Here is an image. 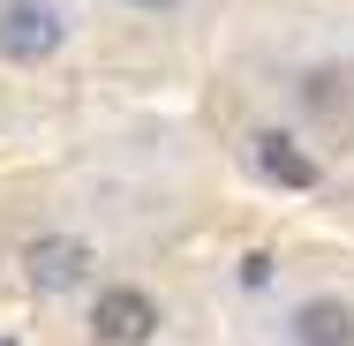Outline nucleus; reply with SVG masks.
I'll list each match as a JSON object with an SVG mask.
<instances>
[{
    "instance_id": "obj_7",
    "label": "nucleus",
    "mask_w": 354,
    "mask_h": 346,
    "mask_svg": "<svg viewBox=\"0 0 354 346\" xmlns=\"http://www.w3.org/2000/svg\"><path fill=\"white\" fill-rule=\"evenodd\" d=\"M121 8H129V15H181L189 0H121Z\"/></svg>"
},
{
    "instance_id": "obj_6",
    "label": "nucleus",
    "mask_w": 354,
    "mask_h": 346,
    "mask_svg": "<svg viewBox=\"0 0 354 346\" xmlns=\"http://www.w3.org/2000/svg\"><path fill=\"white\" fill-rule=\"evenodd\" d=\"M294 106L301 113H347L354 106V68H339V61H317V68H301L294 75Z\"/></svg>"
},
{
    "instance_id": "obj_3",
    "label": "nucleus",
    "mask_w": 354,
    "mask_h": 346,
    "mask_svg": "<svg viewBox=\"0 0 354 346\" xmlns=\"http://www.w3.org/2000/svg\"><path fill=\"white\" fill-rule=\"evenodd\" d=\"M158 324H166V309H158V294L136 286V278H113V286H98V301H91V346H151Z\"/></svg>"
},
{
    "instance_id": "obj_4",
    "label": "nucleus",
    "mask_w": 354,
    "mask_h": 346,
    "mask_svg": "<svg viewBox=\"0 0 354 346\" xmlns=\"http://www.w3.org/2000/svg\"><path fill=\"white\" fill-rule=\"evenodd\" d=\"M249 166L272 181V189H317L324 181V166H317V151L294 136V128H249Z\"/></svg>"
},
{
    "instance_id": "obj_1",
    "label": "nucleus",
    "mask_w": 354,
    "mask_h": 346,
    "mask_svg": "<svg viewBox=\"0 0 354 346\" xmlns=\"http://www.w3.org/2000/svg\"><path fill=\"white\" fill-rule=\"evenodd\" d=\"M75 38L68 0H0V68H46Z\"/></svg>"
},
{
    "instance_id": "obj_8",
    "label": "nucleus",
    "mask_w": 354,
    "mask_h": 346,
    "mask_svg": "<svg viewBox=\"0 0 354 346\" xmlns=\"http://www.w3.org/2000/svg\"><path fill=\"white\" fill-rule=\"evenodd\" d=\"M264 278H272V256H264V249H257V256H241V286H264Z\"/></svg>"
},
{
    "instance_id": "obj_5",
    "label": "nucleus",
    "mask_w": 354,
    "mask_h": 346,
    "mask_svg": "<svg viewBox=\"0 0 354 346\" xmlns=\"http://www.w3.org/2000/svg\"><path fill=\"white\" fill-rule=\"evenodd\" d=\"M286 346H354V301L347 294H301L286 309Z\"/></svg>"
},
{
    "instance_id": "obj_2",
    "label": "nucleus",
    "mask_w": 354,
    "mask_h": 346,
    "mask_svg": "<svg viewBox=\"0 0 354 346\" xmlns=\"http://www.w3.org/2000/svg\"><path fill=\"white\" fill-rule=\"evenodd\" d=\"M23 286L38 301H68L83 286H98V249L83 233H30L23 241Z\"/></svg>"
}]
</instances>
